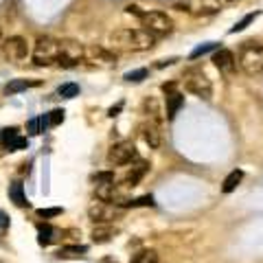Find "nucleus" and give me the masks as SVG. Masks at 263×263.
Here are the masks:
<instances>
[{
  "mask_svg": "<svg viewBox=\"0 0 263 263\" xmlns=\"http://www.w3.org/2000/svg\"><path fill=\"white\" fill-rule=\"evenodd\" d=\"M110 44L121 50H132V53H143L156 44V35H151L145 29H119L110 35Z\"/></svg>",
  "mask_w": 263,
  "mask_h": 263,
  "instance_id": "nucleus-1",
  "label": "nucleus"
},
{
  "mask_svg": "<svg viewBox=\"0 0 263 263\" xmlns=\"http://www.w3.org/2000/svg\"><path fill=\"white\" fill-rule=\"evenodd\" d=\"M239 68L246 75L263 72V46L259 42H244L239 48Z\"/></svg>",
  "mask_w": 263,
  "mask_h": 263,
  "instance_id": "nucleus-2",
  "label": "nucleus"
},
{
  "mask_svg": "<svg viewBox=\"0 0 263 263\" xmlns=\"http://www.w3.org/2000/svg\"><path fill=\"white\" fill-rule=\"evenodd\" d=\"M182 79H185V88L191 94H195V97H200V99H211L213 97V84H211V79L206 77V72H204L202 68L185 70Z\"/></svg>",
  "mask_w": 263,
  "mask_h": 263,
  "instance_id": "nucleus-3",
  "label": "nucleus"
},
{
  "mask_svg": "<svg viewBox=\"0 0 263 263\" xmlns=\"http://www.w3.org/2000/svg\"><path fill=\"white\" fill-rule=\"evenodd\" d=\"M60 57V40L50 38V35H44L35 42V48H33V62L38 66H48L57 62Z\"/></svg>",
  "mask_w": 263,
  "mask_h": 263,
  "instance_id": "nucleus-4",
  "label": "nucleus"
},
{
  "mask_svg": "<svg viewBox=\"0 0 263 263\" xmlns=\"http://www.w3.org/2000/svg\"><path fill=\"white\" fill-rule=\"evenodd\" d=\"M141 22H143L145 31H149L151 35H167L173 29L171 18L163 11H145L141 16Z\"/></svg>",
  "mask_w": 263,
  "mask_h": 263,
  "instance_id": "nucleus-5",
  "label": "nucleus"
},
{
  "mask_svg": "<svg viewBox=\"0 0 263 263\" xmlns=\"http://www.w3.org/2000/svg\"><path fill=\"white\" fill-rule=\"evenodd\" d=\"M86 57V48L79 42L72 40H64L60 42V57H57V64L64 66V68H75L79 64V60Z\"/></svg>",
  "mask_w": 263,
  "mask_h": 263,
  "instance_id": "nucleus-6",
  "label": "nucleus"
},
{
  "mask_svg": "<svg viewBox=\"0 0 263 263\" xmlns=\"http://www.w3.org/2000/svg\"><path fill=\"white\" fill-rule=\"evenodd\" d=\"M132 160H136V147L134 143L123 141L112 145V149L108 151V163L110 165H127Z\"/></svg>",
  "mask_w": 263,
  "mask_h": 263,
  "instance_id": "nucleus-7",
  "label": "nucleus"
},
{
  "mask_svg": "<svg viewBox=\"0 0 263 263\" xmlns=\"http://www.w3.org/2000/svg\"><path fill=\"white\" fill-rule=\"evenodd\" d=\"M5 55H7V60H11V62L27 60V55H29L27 40L20 38V35H13V38H9V40L5 42Z\"/></svg>",
  "mask_w": 263,
  "mask_h": 263,
  "instance_id": "nucleus-8",
  "label": "nucleus"
},
{
  "mask_svg": "<svg viewBox=\"0 0 263 263\" xmlns=\"http://www.w3.org/2000/svg\"><path fill=\"white\" fill-rule=\"evenodd\" d=\"M88 215H90L92 222H112V219L119 215V211L114 208V204H110V202H103V200H97L92 204L90 208H88Z\"/></svg>",
  "mask_w": 263,
  "mask_h": 263,
  "instance_id": "nucleus-9",
  "label": "nucleus"
},
{
  "mask_svg": "<svg viewBox=\"0 0 263 263\" xmlns=\"http://www.w3.org/2000/svg\"><path fill=\"white\" fill-rule=\"evenodd\" d=\"M163 90L167 92V116L175 119V114H178L180 108L185 106V97H182V92L175 90V84H165Z\"/></svg>",
  "mask_w": 263,
  "mask_h": 263,
  "instance_id": "nucleus-10",
  "label": "nucleus"
},
{
  "mask_svg": "<svg viewBox=\"0 0 263 263\" xmlns=\"http://www.w3.org/2000/svg\"><path fill=\"white\" fill-rule=\"evenodd\" d=\"M213 64H215V68L219 72H232L235 70V66H237V60H235V55H232L228 48H217L213 53Z\"/></svg>",
  "mask_w": 263,
  "mask_h": 263,
  "instance_id": "nucleus-11",
  "label": "nucleus"
},
{
  "mask_svg": "<svg viewBox=\"0 0 263 263\" xmlns=\"http://www.w3.org/2000/svg\"><path fill=\"white\" fill-rule=\"evenodd\" d=\"M141 132H143L145 143H147L151 149H158L160 147V143H163V134H160V125H158L156 121L145 123V125L141 127Z\"/></svg>",
  "mask_w": 263,
  "mask_h": 263,
  "instance_id": "nucleus-12",
  "label": "nucleus"
},
{
  "mask_svg": "<svg viewBox=\"0 0 263 263\" xmlns=\"http://www.w3.org/2000/svg\"><path fill=\"white\" fill-rule=\"evenodd\" d=\"M86 57H88V60L103 62V64H112V62H116V55H112L110 50L101 48V46H88V48H86Z\"/></svg>",
  "mask_w": 263,
  "mask_h": 263,
  "instance_id": "nucleus-13",
  "label": "nucleus"
},
{
  "mask_svg": "<svg viewBox=\"0 0 263 263\" xmlns=\"http://www.w3.org/2000/svg\"><path fill=\"white\" fill-rule=\"evenodd\" d=\"M50 127V123H48V114H42V116H35V119H31L27 123V132L29 134H33V136H38L42 134V132H46Z\"/></svg>",
  "mask_w": 263,
  "mask_h": 263,
  "instance_id": "nucleus-14",
  "label": "nucleus"
},
{
  "mask_svg": "<svg viewBox=\"0 0 263 263\" xmlns=\"http://www.w3.org/2000/svg\"><path fill=\"white\" fill-rule=\"evenodd\" d=\"M147 169H149L147 163H138L136 167H132V171L125 175V187H136L138 182H141L143 175L147 173Z\"/></svg>",
  "mask_w": 263,
  "mask_h": 263,
  "instance_id": "nucleus-15",
  "label": "nucleus"
},
{
  "mask_svg": "<svg viewBox=\"0 0 263 263\" xmlns=\"http://www.w3.org/2000/svg\"><path fill=\"white\" fill-rule=\"evenodd\" d=\"M35 86H40V82H29V79H13V82L7 84L5 92H7V94H18V92L29 90V88H35Z\"/></svg>",
  "mask_w": 263,
  "mask_h": 263,
  "instance_id": "nucleus-16",
  "label": "nucleus"
},
{
  "mask_svg": "<svg viewBox=\"0 0 263 263\" xmlns=\"http://www.w3.org/2000/svg\"><path fill=\"white\" fill-rule=\"evenodd\" d=\"M9 197L13 200V204H16V206H29L27 195H24V187H22L20 182H13V185L9 187Z\"/></svg>",
  "mask_w": 263,
  "mask_h": 263,
  "instance_id": "nucleus-17",
  "label": "nucleus"
},
{
  "mask_svg": "<svg viewBox=\"0 0 263 263\" xmlns=\"http://www.w3.org/2000/svg\"><path fill=\"white\" fill-rule=\"evenodd\" d=\"M241 180H244V171H241V169L230 171V173H228V178L224 180L222 191H224V193H232V191H235V189H237V185H239Z\"/></svg>",
  "mask_w": 263,
  "mask_h": 263,
  "instance_id": "nucleus-18",
  "label": "nucleus"
},
{
  "mask_svg": "<svg viewBox=\"0 0 263 263\" xmlns=\"http://www.w3.org/2000/svg\"><path fill=\"white\" fill-rule=\"evenodd\" d=\"M114 237V230L110 228V226H99V228L92 230V241L94 244H106V241H110Z\"/></svg>",
  "mask_w": 263,
  "mask_h": 263,
  "instance_id": "nucleus-19",
  "label": "nucleus"
},
{
  "mask_svg": "<svg viewBox=\"0 0 263 263\" xmlns=\"http://www.w3.org/2000/svg\"><path fill=\"white\" fill-rule=\"evenodd\" d=\"M132 263H160V259H158L156 250H143V252H138L136 257L132 259Z\"/></svg>",
  "mask_w": 263,
  "mask_h": 263,
  "instance_id": "nucleus-20",
  "label": "nucleus"
},
{
  "mask_svg": "<svg viewBox=\"0 0 263 263\" xmlns=\"http://www.w3.org/2000/svg\"><path fill=\"white\" fill-rule=\"evenodd\" d=\"M57 94H60L62 99H72V97H77L79 94V86L77 84H62L60 88H57Z\"/></svg>",
  "mask_w": 263,
  "mask_h": 263,
  "instance_id": "nucleus-21",
  "label": "nucleus"
},
{
  "mask_svg": "<svg viewBox=\"0 0 263 263\" xmlns=\"http://www.w3.org/2000/svg\"><path fill=\"white\" fill-rule=\"evenodd\" d=\"M55 230L50 228V226H40V230H38V244L40 246H48L50 241H53L55 237Z\"/></svg>",
  "mask_w": 263,
  "mask_h": 263,
  "instance_id": "nucleus-22",
  "label": "nucleus"
},
{
  "mask_svg": "<svg viewBox=\"0 0 263 263\" xmlns=\"http://www.w3.org/2000/svg\"><path fill=\"white\" fill-rule=\"evenodd\" d=\"M86 252V246H66L57 252L60 259H70V257H77V254H84Z\"/></svg>",
  "mask_w": 263,
  "mask_h": 263,
  "instance_id": "nucleus-23",
  "label": "nucleus"
},
{
  "mask_svg": "<svg viewBox=\"0 0 263 263\" xmlns=\"http://www.w3.org/2000/svg\"><path fill=\"white\" fill-rule=\"evenodd\" d=\"M217 48H219V44H217V42H206V44H202V46L193 48V53H191V60H197V57L206 55V53H211V50H217Z\"/></svg>",
  "mask_w": 263,
  "mask_h": 263,
  "instance_id": "nucleus-24",
  "label": "nucleus"
},
{
  "mask_svg": "<svg viewBox=\"0 0 263 263\" xmlns=\"http://www.w3.org/2000/svg\"><path fill=\"white\" fill-rule=\"evenodd\" d=\"M123 206H153V197L143 195V197H136V200H125Z\"/></svg>",
  "mask_w": 263,
  "mask_h": 263,
  "instance_id": "nucleus-25",
  "label": "nucleus"
},
{
  "mask_svg": "<svg viewBox=\"0 0 263 263\" xmlns=\"http://www.w3.org/2000/svg\"><path fill=\"white\" fill-rule=\"evenodd\" d=\"M143 79H147V68H136V70H129L125 72V82H143Z\"/></svg>",
  "mask_w": 263,
  "mask_h": 263,
  "instance_id": "nucleus-26",
  "label": "nucleus"
},
{
  "mask_svg": "<svg viewBox=\"0 0 263 263\" xmlns=\"http://www.w3.org/2000/svg\"><path fill=\"white\" fill-rule=\"evenodd\" d=\"M16 136H18V129H16V127H5V129H0V145H5V147H7V145H9Z\"/></svg>",
  "mask_w": 263,
  "mask_h": 263,
  "instance_id": "nucleus-27",
  "label": "nucleus"
},
{
  "mask_svg": "<svg viewBox=\"0 0 263 263\" xmlns=\"http://www.w3.org/2000/svg\"><path fill=\"white\" fill-rule=\"evenodd\" d=\"M92 182H97V185H112L114 173L112 171H99V173L92 175Z\"/></svg>",
  "mask_w": 263,
  "mask_h": 263,
  "instance_id": "nucleus-28",
  "label": "nucleus"
},
{
  "mask_svg": "<svg viewBox=\"0 0 263 263\" xmlns=\"http://www.w3.org/2000/svg\"><path fill=\"white\" fill-rule=\"evenodd\" d=\"M254 18H257V13H248V16H244V18H241V20L237 22L235 27L230 29V33H239V31H244V29H246L248 24H250V22H252Z\"/></svg>",
  "mask_w": 263,
  "mask_h": 263,
  "instance_id": "nucleus-29",
  "label": "nucleus"
},
{
  "mask_svg": "<svg viewBox=\"0 0 263 263\" xmlns=\"http://www.w3.org/2000/svg\"><path fill=\"white\" fill-rule=\"evenodd\" d=\"M7 147H9V151H20V149L29 147V141H27V138H22V136H16L9 145H7Z\"/></svg>",
  "mask_w": 263,
  "mask_h": 263,
  "instance_id": "nucleus-30",
  "label": "nucleus"
},
{
  "mask_svg": "<svg viewBox=\"0 0 263 263\" xmlns=\"http://www.w3.org/2000/svg\"><path fill=\"white\" fill-rule=\"evenodd\" d=\"M64 110H53V112H48V123H50V127H55V125H60V123H64Z\"/></svg>",
  "mask_w": 263,
  "mask_h": 263,
  "instance_id": "nucleus-31",
  "label": "nucleus"
},
{
  "mask_svg": "<svg viewBox=\"0 0 263 263\" xmlns=\"http://www.w3.org/2000/svg\"><path fill=\"white\" fill-rule=\"evenodd\" d=\"M57 215H62V208H38V217H44V219H48V217H57Z\"/></svg>",
  "mask_w": 263,
  "mask_h": 263,
  "instance_id": "nucleus-32",
  "label": "nucleus"
},
{
  "mask_svg": "<svg viewBox=\"0 0 263 263\" xmlns=\"http://www.w3.org/2000/svg\"><path fill=\"white\" fill-rule=\"evenodd\" d=\"M9 228V215L5 213V211H0V230Z\"/></svg>",
  "mask_w": 263,
  "mask_h": 263,
  "instance_id": "nucleus-33",
  "label": "nucleus"
},
{
  "mask_svg": "<svg viewBox=\"0 0 263 263\" xmlns=\"http://www.w3.org/2000/svg\"><path fill=\"white\" fill-rule=\"evenodd\" d=\"M125 11H127V13H134V16H138V18H141L143 13H145V11H141V9H138L136 5H127V7H125Z\"/></svg>",
  "mask_w": 263,
  "mask_h": 263,
  "instance_id": "nucleus-34",
  "label": "nucleus"
},
{
  "mask_svg": "<svg viewBox=\"0 0 263 263\" xmlns=\"http://www.w3.org/2000/svg\"><path fill=\"white\" fill-rule=\"evenodd\" d=\"M121 108H123V103H119L116 108H110V112H108V114H110V116H116V114L121 112Z\"/></svg>",
  "mask_w": 263,
  "mask_h": 263,
  "instance_id": "nucleus-35",
  "label": "nucleus"
},
{
  "mask_svg": "<svg viewBox=\"0 0 263 263\" xmlns=\"http://www.w3.org/2000/svg\"><path fill=\"white\" fill-rule=\"evenodd\" d=\"M103 263H114V261L112 259H103Z\"/></svg>",
  "mask_w": 263,
  "mask_h": 263,
  "instance_id": "nucleus-36",
  "label": "nucleus"
},
{
  "mask_svg": "<svg viewBox=\"0 0 263 263\" xmlns=\"http://www.w3.org/2000/svg\"><path fill=\"white\" fill-rule=\"evenodd\" d=\"M0 40H3V33H0Z\"/></svg>",
  "mask_w": 263,
  "mask_h": 263,
  "instance_id": "nucleus-37",
  "label": "nucleus"
}]
</instances>
